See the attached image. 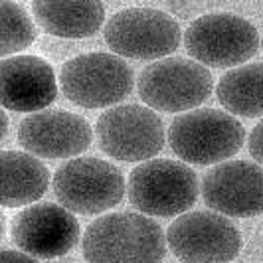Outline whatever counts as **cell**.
<instances>
[{"label": "cell", "mask_w": 263, "mask_h": 263, "mask_svg": "<svg viewBox=\"0 0 263 263\" xmlns=\"http://www.w3.org/2000/svg\"><path fill=\"white\" fill-rule=\"evenodd\" d=\"M166 234L143 214L117 212L87 226L81 251L87 263H160Z\"/></svg>", "instance_id": "6da1fadb"}, {"label": "cell", "mask_w": 263, "mask_h": 263, "mask_svg": "<svg viewBox=\"0 0 263 263\" xmlns=\"http://www.w3.org/2000/svg\"><path fill=\"white\" fill-rule=\"evenodd\" d=\"M246 141L243 125L220 109H194L171 123L168 143L172 151L192 164L228 162Z\"/></svg>", "instance_id": "7a4b0ae2"}, {"label": "cell", "mask_w": 263, "mask_h": 263, "mask_svg": "<svg viewBox=\"0 0 263 263\" xmlns=\"http://www.w3.org/2000/svg\"><path fill=\"white\" fill-rule=\"evenodd\" d=\"M196 172L178 160L153 158L131 171L129 200L145 216H182L196 204Z\"/></svg>", "instance_id": "3957f363"}, {"label": "cell", "mask_w": 263, "mask_h": 263, "mask_svg": "<svg viewBox=\"0 0 263 263\" xmlns=\"http://www.w3.org/2000/svg\"><path fill=\"white\" fill-rule=\"evenodd\" d=\"M133 69L111 53H81L66 62L60 71L64 95L83 109L115 105L133 91Z\"/></svg>", "instance_id": "277c9868"}, {"label": "cell", "mask_w": 263, "mask_h": 263, "mask_svg": "<svg viewBox=\"0 0 263 263\" xmlns=\"http://www.w3.org/2000/svg\"><path fill=\"white\" fill-rule=\"evenodd\" d=\"M53 192L66 210L91 216L115 208L123 200L125 178L107 160L71 158L53 174Z\"/></svg>", "instance_id": "5b68a950"}, {"label": "cell", "mask_w": 263, "mask_h": 263, "mask_svg": "<svg viewBox=\"0 0 263 263\" xmlns=\"http://www.w3.org/2000/svg\"><path fill=\"white\" fill-rule=\"evenodd\" d=\"M137 89L151 109L180 113L202 105L210 97L214 79L194 60L164 58L141 71Z\"/></svg>", "instance_id": "8992f818"}, {"label": "cell", "mask_w": 263, "mask_h": 263, "mask_svg": "<svg viewBox=\"0 0 263 263\" xmlns=\"http://www.w3.org/2000/svg\"><path fill=\"white\" fill-rule=\"evenodd\" d=\"M107 46L131 60H158L176 52L182 40L178 22L157 8H125L109 18L103 30Z\"/></svg>", "instance_id": "52a82bcc"}, {"label": "cell", "mask_w": 263, "mask_h": 263, "mask_svg": "<svg viewBox=\"0 0 263 263\" xmlns=\"http://www.w3.org/2000/svg\"><path fill=\"white\" fill-rule=\"evenodd\" d=\"M188 53L210 67H236L251 60L259 48L257 28L236 14H206L184 34Z\"/></svg>", "instance_id": "ba28073f"}, {"label": "cell", "mask_w": 263, "mask_h": 263, "mask_svg": "<svg viewBox=\"0 0 263 263\" xmlns=\"http://www.w3.org/2000/svg\"><path fill=\"white\" fill-rule=\"evenodd\" d=\"M166 243L184 263H230L243 246L239 230L216 212L178 216L166 230Z\"/></svg>", "instance_id": "9c48e42d"}, {"label": "cell", "mask_w": 263, "mask_h": 263, "mask_svg": "<svg viewBox=\"0 0 263 263\" xmlns=\"http://www.w3.org/2000/svg\"><path fill=\"white\" fill-rule=\"evenodd\" d=\"M101 151L109 157L139 162L153 160L164 146V125L153 109L143 105H119L107 109L95 125Z\"/></svg>", "instance_id": "30bf717a"}, {"label": "cell", "mask_w": 263, "mask_h": 263, "mask_svg": "<svg viewBox=\"0 0 263 263\" xmlns=\"http://www.w3.org/2000/svg\"><path fill=\"white\" fill-rule=\"evenodd\" d=\"M14 243L40 259L62 257L79 241V224L73 214L52 202L34 204L12 220Z\"/></svg>", "instance_id": "8fae6325"}, {"label": "cell", "mask_w": 263, "mask_h": 263, "mask_svg": "<svg viewBox=\"0 0 263 263\" xmlns=\"http://www.w3.org/2000/svg\"><path fill=\"white\" fill-rule=\"evenodd\" d=\"M202 198L210 210L222 216L263 214V166L248 160H228L214 166L204 176Z\"/></svg>", "instance_id": "7c38bea8"}, {"label": "cell", "mask_w": 263, "mask_h": 263, "mask_svg": "<svg viewBox=\"0 0 263 263\" xmlns=\"http://www.w3.org/2000/svg\"><path fill=\"white\" fill-rule=\"evenodd\" d=\"M91 139V127L85 119L55 109L28 115L18 129L20 145L42 158L78 157L89 148Z\"/></svg>", "instance_id": "4fadbf2b"}, {"label": "cell", "mask_w": 263, "mask_h": 263, "mask_svg": "<svg viewBox=\"0 0 263 263\" xmlns=\"http://www.w3.org/2000/svg\"><path fill=\"white\" fill-rule=\"evenodd\" d=\"M58 97L52 66L38 55H14L2 60L0 101L2 109L18 113H40Z\"/></svg>", "instance_id": "5bb4252c"}, {"label": "cell", "mask_w": 263, "mask_h": 263, "mask_svg": "<svg viewBox=\"0 0 263 263\" xmlns=\"http://www.w3.org/2000/svg\"><path fill=\"white\" fill-rule=\"evenodd\" d=\"M50 172L36 157L18 151L0 153V204L20 208L46 194Z\"/></svg>", "instance_id": "9a60e30c"}, {"label": "cell", "mask_w": 263, "mask_h": 263, "mask_svg": "<svg viewBox=\"0 0 263 263\" xmlns=\"http://www.w3.org/2000/svg\"><path fill=\"white\" fill-rule=\"evenodd\" d=\"M32 12L44 32L60 38H89L105 22L101 2H32Z\"/></svg>", "instance_id": "2e32d148"}, {"label": "cell", "mask_w": 263, "mask_h": 263, "mask_svg": "<svg viewBox=\"0 0 263 263\" xmlns=\"http://www.w3.org/2000/svg\"><path fill=\"white\" fill-rule=\"evenodd\" d=\"M218 101L241 117H263V64H246L218 81Z\"/></svg>", "instance_id": "e0dca14e"}, {"label": "cell", "mask_w": 263, "mask_h": 263, "mask_svg": "<svg viewBox=\"0 0 263 263\" xmlns=\"http://www.w3.org/2000/svg\"><path fill=\"white\" fill-rule=\"evenodd\" d=\"M36 30L26 10L10 0L0 2V55H12L34 42Z\"/></svg>", "instance_id": "ac0fdd59"}, {"label": "cell", "mask_w": 263, "mask_h": 263, "mask_svg": "<svg viewBox=\"0 0 263 263\" xmlns=\"http://www.w3.org/2000/svg\"><path fill=\"white\" fill-rule=\"evenodd\" d=\"M248 146H250L251 157L255 158L259 164H263V119L253 127V131L250 135V141H248Z\"/></svg>", "instance_id": "d6986e66"}, {"label": "cell", "mask_w": 263, "mask_h": 263, "mask_svg": "<svg viewBox=\"0 0 263 263\" xmlns=\"http://www.w3.org/2000/svg\"><path fill=\"white\" fill-rule=\"evenodd\" d=\"M0 263H38L34 257L26 255L24 251L2 250L0 251Z\"/></svg>", "instance_id": "ffe728a7"}, {"label": "cell", "mask_w": 263, "mask_h": 263, "mask_svg": "<svg viewBox=\"0 0 263 263\" xmlns=\"http://www.w3.org/2000/svg\"><path fill=\"white\" fill-rule=\"evenodd\" d=\"M0 123H2V133H0V135H2V139H4L6 133H8V117L4 115V111H2V115H0Z\"/></svg>", "instance_id": "44dd1931"}, {"label": "cell", "mask_w": 263, "mask_h": 263, "mask_svg": "<svg viewBox=\"0 0 263 263\" xmlns=\"http://www.w3.org/2000/svg\"><path fill=\"white\" fill-rule=\"evenodd\" d=\"M261 48H263V38H261Z\"/></svg>", "instance_id": "7402d4cb"}]
</instances>
